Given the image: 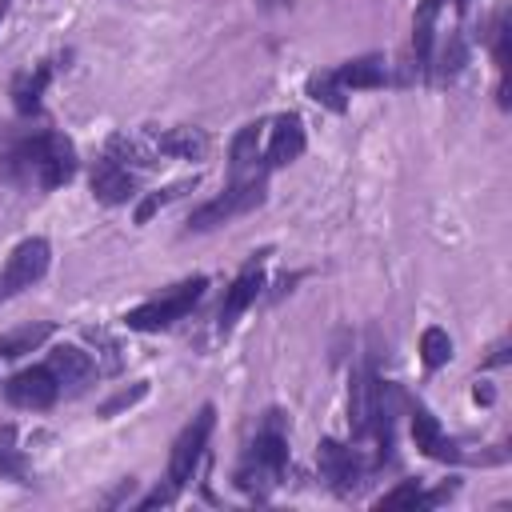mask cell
<instances>
[{"label":"cell","instance_id":"obj_1","mask_svg":"<svg viewBox=\"0 0 512 512\" xmlns=\"http://www.w3.org/2000/svg\"><path fill=\"white\" fill-rule=\"evenodd\" d=\"M4 164V176H12V180H20V184H28V180H36L40 188H60V184H68L72 176H76V148H72V140L68 136H60V132H40V136H28V140H20L8 156H0Z\"/></svg>","mask_w":512,"mask_h":512},{"label":"cell","instance_id":"obj_2","mask_svg":"<svg viewBox=\"0 0 512 512\" xmlns=\"http://www.w3.org/2000/svg\"><path fill=\"white\" fill-rule=\"evenodd\" d=\"M288 472V440L280 432V412H268L264 428L256 432V440L244 448V460L236 468V488L264 500Z\"/></svg>","mask_w":512,"mask_h":512},{"label":"cell","instance_id":"obj_3","mask_svg":"<svg viewBox=\"0 0 512 512\" xmlns=\"http://www.w3.org/2000/svg\"><path fill=\"white\" fill-rule=\"evenodd\" d=\"M264 192H268L264 172H252V176L232 180L228 192H220L216 200L200 204V208L188 216V232H208V228H220V224H228V220H236V216L260 208V204H264Z\"/></svg>","mask_w":512,"mask_h":512},{"label":"cell","instance_id":"obj_4","mask_svg":"<svg viewBox=\"0 0 512 512\" xmlns=\"http://www.w3.org/2000/svg\"><path fill=\"white\" fill-rule=\"evenodd\" d=\"M204 288H208V280H204V276L180 280L172 292H164V296H156V300H148V304L132 308V312L124 316V324H128V328H136V332H160V328H168V324L184 320V316L196 308V300L204 296Z\"/></svg>","mask_w":512,"mask_h":512},{"label":"cell","instance_id":"obj_5","mask_svg":"<svg viewBox=\"0 0 512 512\" xmlns=\"http://www.w3.org/2000/svg\"><path fill=\"white\" fill-rule=\"evenodd\" d=\"M212 424H216V408H212V404H204V408L184 424V432H180V436H176V444H172L168 484L184 488V484L192 480V472H196V464H200V456H204V448H208Z\"/></svg>","mask_w":512,"mask_h":512},{"label":"cell","instance_id":"obj_6","mask_svg":"<svg viewBox=\"0 0 512 512\" xmlns=\"http://www.w3.org/2000/svg\"><path fill=\"white\" fill-rule=\"evenodd\" d=\"M316 464H320V476L328 480V488L336 496H356L364 488V476H368V464L356 448L340 444V440H320L316 448Z\"/></svg>","mask_w":512,"mask_h":512},{"label":"cell","instance_id":"obj_7","mask_svg":"<svg viewBox=\"0 0 512 512\" xmlns=\"http://www.w3.org/2000/svg\"><path fill=\"white\" fill-rule=\"evenodd\" d=\"M48 260H52V248H48L44 236H32V240L16 244V252L8 256V264H4V272H0V300H8V296H16V292L32 288V284L48 272Z\"/></svg>","mask_w":512,"mask_h":512},{"label":"cell","instance_id":"obj_8","mask_svg":"<svg viewBox=\"0 0 512 512\" xmlns=\"http://www.w3.org/2000/svg\"><path fill=\"white\" fill-rule=\"evenodd\" d=\"M4 396H8V404H16V408L40 412V408H52V404H56L60 384H56V376H52L48 364H36V368L16 372V376L4 384Z\"/></svg>","mask_w":512,"mask_h":512},{"label":"cell","instance_id":"obj_9","mask_svg":"<svg viewBox=\"0 0 512 512\" xmlns=\"http://www.w3.org/2000/svg\"><path fill=\"white\" fill-rule=\"evenodd\" d=\"M264 256H268V248L256 252V256L244 264V272L232 280V288L224 292V304H220V332H228V328L240 320V312L260 296V288H264Z\"/></svg>","mask_w":512,"mask_h":512},{"label":"cell","instance_id":"obj_10","mask_svg":"<svg viewBox=\"0 0 512 512\" xmlns=\"http://www.w3.org/2000/svg\"><path fill=\"white\" fill-rule=\"evenodd\" d=\"M376 392H380L376 368H372V364H360V368L352 372V388H348V424H352V436H368V432H372Z\"/></svg>","mask_w":512,"mask_h":512},{"label":"cell","instance_id":"obj_11","mask_svg":"<svg viewBox=\"0 0 512 512\" xmlns=\"http://www.w3.org/2000/svg\"><path fill=\"white\" fill-rule=\"evenodd\" d=\"M48 368H52L60 392H84V388L92 384V376H96L92 356H88L84 348H72V344L52 348V352H48Z\"/></svg>","mask_w":512,"mask_h":512},{"label":"cell","instance_id":"obj_12","mask_svg":"<svg viewBox=\"0 0 512 512\" xmlns=\"http://www.w3.org/2000/svg\"><path fill=\"white\" fill-rule=\"evenodd\" d=\"M88 180H92V196H96L100 204H124V200L136 196V176H132L124 164H116L112 156L96 160Z\"/></svg>","mask_w":512,"mask_h":512},{"label":"cell","instance_id":"obj_13","mask_svg":"<svg viewBox=\"0 0 512 512\" xmlns=\"http://www.w3.org/2000/svg\"><path fill=\"white\" fill-rule=\"evenodd\" d=\"M408 416H412V440H416V448H420L424 456H432V460H460L456 444L444 436L440 420H436L424 404H412Z\"/></svg>","mask_w":512,"mask_h":512},{"label":"cell","instance_id":"obj_14","mask_svg":"<svg viewBox=\"0 0 512 512\" xmlns=\"http://www.w3.org/2000/svg\"><path fill=\"white\" fill-rule=\"evenodd\" d=\"M304 152V124L300 116H276L272 120V140H268V152H264V164L268 168H280L288 160H296Z\"/></svg>","mask_w":512,"mask_h":512},{"label":"cell","instance_id":"obj_15","mask_svg":"<svg viewBox=\"0 0 512 512\" xmlns=\"http://www.w3.org/2000/svg\"><path fill=\"white\" fill-rule=\"evenodd\" d=\"M48 80H52V64H36L32 72H20L12 80V104H16L20 116H36L40 112V96H44Z\"/></svg>","mask_w":512,"mask_h":512},{"label":"cell","instance_id":"obj_16","mask_svg":"<svg viewBox=\"0 0 512 512\" xmlns=\"http://www.w3.org/2000/svg\"><path fill=\"white\" fill-rule=\"evenodd\" d=\"M156 148L164 156H180V160H200L208 152V136L200 128H168V132H156Z\"/></svg>","mask_w":512,"mask_h":512},{"label":"cell","instance_id":"obj_17","mask_svg":"<svg viewBox=\"0 0 512 512\" xmlns=\"http://www.w3.org/2000/svg\"><path fill=\"white\" fill-rule=\"evenodd\" d=\"M48 336H52V324H48V320L20 324V328H12V332H0V356H4V360H16V356L40 348Z\"/></svg>","mask_w":512,"mask_h":512},{"label":"cell","instance_id":"obj_18","mask_svg":"<svg viewBox=\"0 0 512 512\" xmlns=\"http://www.w3.org/2000/svg\"><path fill=\"white\" fill-rule=\"evenodd\" d=\"M340 80V88H380L384 84V64L376 56H360V60H348L332 72Z\"/></svg>","mask_w":512,"mask_h":512},{"label":"cell","instance_id":"obj_19","mask_svg":"<svg viewBox=\"0 0 512 512\" xmlns=\"http://www.w3.org/2000/svg\"><path fill=\"white\" fill-rule=\"evenodd\" d=\"M440 4H444V0H420L416 20H412V48H416L420 68H428V60H432V28H436V12H440Z\"/></svg>","mask_w":512,"mask_h":512},{"label":"cell","instance_id":"obj_20","mask_svg":"<svg viewBox=\"0 0 512 512\" xmlns=\"http://www.w3.org/2000/svg\"><path fill=\"white\" fill-rule=\"evenodd\" d=\"M260 120H252V124H244L240 132H236V140H232V176L240 180L248 168H256V152H260Z\"/></svg>","mask_w":512,"mask_h":512},{"label":"cell","instance_id":"obj_21","mask_svg":"<svg viewBox=\"0 0 512 512\" xmlns=\"http://www.w3.org/2000/svg\"><path fill=\"white\" fill-rule=\"evenodd\" d=\"M108 156H112L116 164H124V168H152V164H156L152 148H144L136 136H124V132H116V136L108 140Z\"/></svg>","mask_w":512,"mask_h":512},{"label":"cell","instance_id":"obj_22","mask_svg":"<svg viewBox=\"0 0 512 512\" xmlns=\"http://www.w3.org/2000/svg\"><path fill=\"white\" fill-rule=\"evenodd\" d=\"M308 96H312L316 104L332 108V112H344V88H340V80H336L332 72H312V76H308Z\"/></svg>","mask_w":512,"mask_h":512},{"label":"cell","instance_id":"obj_23","mask_svg":"<svg viewBox=\"0 0 512 512\" xmlns=\"http://www.w3.org/2000/svg\"><path fill=\"white\" fill-rule=\"evenodd\" d=\"M420 360L428 368H440V364L452 360V340H448L444 328H424V336H420Z\"/></svg>","mask_w":512,"mask_h":512},{"label":"cell","instance_id":"obj_24","mask_svg":"<svg viewBox=\"0 0 512 512\" xmlns=\"http://www.w3.org/2000/svg\"><path fill=\"white\" fill-rule=\"evenodd\" d=\"M376 508H424V492H420L416 480H404V484H396L392 492H384V496L376 500Z\"/></svg>","mask_w":512,"mask_h":512},{"label":"cell","instance_id":"obj_25","mask_svg":"<svg viewBox=\"0 0 512 512\" xmlns=\"http://www.w3.org/2000/svg\"><path fill=\"white\" fill-rule=\"evenodd\" d=\"M192 184H196V176H192V180H180V184H172V188H164V192H152V196H148V200L136 208V224H148V220L160 212V204L176 200V196H180V192H188Z\"/></svg>","mask_w":512,"mask_h":512},{"label":"cell","instance_id":"obj_26","mask_svg":"<svg viewBox=\"0 0 512 512\" xmlns=\"http://www.w3.org/2000/svg\"><path fill=\"white\" fill-rule=\"evenodd\" d=\"M148 396V384L140 380V384H132V388H120L112 400H104L100 404V416H116V412H124V408H132V404H140Z\"/></svg>","mask_w":512,"mask_h":512},{"label":"cell","instance_id":"obj_27","mask_svg":"<svg viewBox=\"0 0 512 512\" xmlns=\"http://www.w3.org/2000/svg\"><path fill=\"white\" fill-rule=\"evenodd\" d=\"M88 340H92V344H100V352H104V368H108V372H116V368H120V356H116L120 348L108 340V332H96V328H88Z\"/></svg>","mask_w":512,"mask_h":512},{"label":"cell","instance_id":"obj_28","mask_svg":"<svg viewBox=\"0 0 512 512\" xmlns=\"http://www.w3.org/2000/svg\"><path fill=\"white\" fill-rule=\"evenodd\" d=\"M0 472H4V476H12V480H24V476H28V464H24V456H20V452L0 448Z\"/></svg>","mask_w":512,"mask_h":512},{"label":"cell","instance_id":"obj_29","mask_svg":"<svg viewBox=\"0 0 512 512\" xmlns=\"http://www.w3.org/2000/svg\"><path fill=\"white\" fill-rule=\"evenodd\" d=\"M176 492H180L176 484H164V488H156L152 496H144V500H140V508H156V504H172V500H176Z\"/></svg>","mask_w":512,"mask_h":512},{"label":"cell","instance_id":"obj_30","mask_svg":"<svg viewBox=\"0 0 512 512\" xmlns=\"http://www.w3.org/2000/svg\"><path fill=\"white\" fill-rule=\"evenodd\" d=\"M504 360H508V344H496V348H492V356L484 360V368H496V364H504Z\"/></svg>","mask_w":512,"mask_h":512},{"label":"cell","instance_id":"obj_31","mask_svg":"<svg viewBox=\"0 0 512 512\" xmlns=\"http://www.w3.org/2000/svg\"><path fill=\"white\" fill-rule=\"evenodd\" d=\"M260 4H264V8H284L288 0H260Z\"/></svg>","mask_w":512,"mask_h":512},{"label":"cell","instance_id":"obj_32","mask_svg":"<svg viewBox=\"0 0 512 512\" xmlns=\"http://www.w3.org/2000/svg\"><path fill=\"white\" fill-rule=\"evenodd\" d=\"M456 8H468V0H456Z\"/></svg>","mask_w":512,"mask_h":512},{"label":"cell","instance_id":"obj_33","mask_svg":"<svg viewBox=\"0 0 512 512\" xmlns=\"http://www.w3.org/2000/svg\"><path fill=\"white\" fill-rule=\"evenodd\" d=\"M4 12H8V8H4V4H0V20H4Z\"/></svg>","mask_w":512,"mask_h":512}]
</instances>
